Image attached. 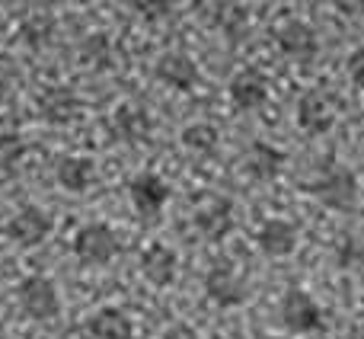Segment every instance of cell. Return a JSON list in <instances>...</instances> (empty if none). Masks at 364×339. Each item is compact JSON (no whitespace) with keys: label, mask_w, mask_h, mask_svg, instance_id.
<instances>
[{"label":"cell","mask_w":364,"mask_h":339,"mask_svg":"<svg viewBox=\"0 0 364 339\" xmlns=\"http://www.w3.org/2000/svg\"><path fill=\"white\" fill-rule=\"evenodd\" d=\"M58 182H61V189H68L74 195L87 192L96 182V164L90 157H64L58 164Z\"/></svg>","instance_id":"obj_19"},{"label":"cell","mask_w":364,"mask_h":339,"mask_svg":"<svg viewBox=\"0 0 364 339\" xmlns=\"http://www.w3.org/2000/svg\"><path fill=\"white\" fill-rule=\"evenodd\" d=\"M154 132V119L144 106H134V103H125V106L115 109L112 115V135L125 145H144Z\"/></svg>","instance_id":"obj_12"},{"label":"cell","mask_w":364,"mask_h":339,"mask_svg":"<svg viewBox=\"0 0 364 339\" xmlns=\"http://www.w3.org/2000/svg\"><path fill=\"white\" fill-rule=\"evenodd\" d=\"M48 36H51V23L48 19H29V23L23 26V42L26 45H32V48H42L45 42H48Z\"/></svg>","instance_id":"obj_24"},{"label":"cell","mask_w":364,"mask_h":339,"mask_svg":"<svg viewBox=\"0 0 364 339\" xmlns=\"http://www.w3.org/2000/svg\"><path fill=\"white\" fill-rule=\"evenodd\" d=\"M352 339H364V317L358 323H355V330H352Z\"/></svg>","instance_id":"obj_28"},{"label":"cell","mask_w":364,"mask_h":339,"mask_svg":"<svg viewBox=\"0 0 364 339\" xmlns=\"http://www.w3.org/2000/svg\"><path fill=\"white\" fill-rule=\"evenodd\" d=\"M218 141H220V135L211 122H192V125L182 128V145L192 154H201V157L218 151Z\"/></svg>","instance_id":"obj_20"},{"label":"cell","mask_w":364,"mask_h":339,"mask_svg":"<svg viewBox=\"0 0 364 339\" xmlns=\"http://www.w3.org/2000/svg\"><path fill=\"white\" fill-rule=\"evenodd\" d=\"M205 295L211 298L218 308H240V304H246V298H250V285L233 269V263L220 259L205 276Z\"/></svg>","instance_id":"obj_6"},{"label":"cell","mask_w":364,"mask_h":339,"mask_svg":"<svg viewBox=\"0 0 364 339\" xmlns=\"http://www.w3.org/2000/svg\"><path fill=\"white\" fill-rule=\"evenodd\" d=\"M38 109H42V119L51 125H70L80 115V100L70 87H48L38 96Z\"/></svg>","instance_id":"obj_16"},{"label":"cell","mask_w":364,"mask_h":339,"mask_svg":"<svg viewBox=\"0 0 364 339\" xmlns=\"http://www.w3.org/2000/svg\"><path fill=\"white\" fill-rule=\"evenodd\" d=\"M297 240H301L297 224H291V221H284V218H269L256 234L259 250H262L265 256H272V259L291 256V253L297 250Z\"/></svg>","instance_id":"obj_11"},{"label":"cell","mask_w":364,"mask_h":339,"mask_svg":"<svg viewBox=\"0 0 364 339\" xmlns=\"http://www.w3.org/2000/svg\"><path fill=\"white\" fill-rule=\"evenodd\" d=\"M132 10L147 23H160V19L170 16L173 0H132Z\"/></svg>","instance_id":"obj_23"},{"label":"cell","mask_w":364,"mask_h":339,"mask_svg":"<svg viewBox=\"0 0 364 339\" xmlns=\"http://www.w3.org/2000/svg\"><path fill=\"white\" fill-rule=\"evenodd\" d=\"M275 42H278V51L297 64H310V61H316V55H320V36H316L314 26L301 23V19L284 23L282 29H278Z\"/></svg>","instance_id":"obj_7"},{"label":"cell","mask_w":364,"mask_h":339,"mask_svg":"<svg viewBox=\"0 0 364 339\" xmlns=\"http://www.w3.org/2000/svg\"><path fill=\"white\" fill-rule=\"evenodd\" d=\"M284 167V151H278L269 141H252L243 154V170L250 179L256 182H272Z\"/></svg>","instance_id":"obj_15"},{"label":"cell","mask_w":364,"mask_h":339,"mask_svg":"<svg viewBox=\"0 0 364 339\" xmlns=\"http://www.w3.org/2000/svg\"><path fill=\"white\" fill-rule=\"evenodd\" d=\"M310 195L333 212H352L358 205V179L346 167H329L310 182Z\"/></svg>","instance_id":"obj_1"},{"label":"cell","mask_w":364,"mask_h":339,"mask_svg":"<svg viewBox=\"0 0 364 339\" xmlns=\"http://www.w3.org/2000/svg\"><path fill=\"white\" fill-rule=\"evenodd\" d=\"M218 26L230 42H240V38L250 32V16H246L243 6L227 4V6H220V13H218Z\"/></svg>","instance_id":"obj_22"},{"label":"cell","mask_w":364,"mask_h":339,"mask_svg":"<svg viewBox=\"0 0 364 339\" xmlns=\"http://www.w3.org/2000/svg\"><path fill=\"white\" fill-rule=\"evenodd\" d=\"M74 256L80 259L83 266H109L115 256H119V237L109 224L102 221H93V224H83L80 231L74 234Z\"/></svg>","instance_id":"obj_3"},{"label":"cell","mask_w":364,"mask_h":339,"mask_svg":"<svg viewBox=\"0 0 364 339\" xmlns=\"http://www.w3.org/2000/svg\"><path fill=\"white\" fill-rule=\"evenodd\" d=\"M19 308L32 320H51L61 314V295H58L55 282L45 276H26L16 288Z\"/></svg>","instance_id":"obj_5"},{"label":"cell","mask_w":364,"mask_h":339,"mask_svg":"<svg viewBox=\"0 0 364 339\" xmlns=\"http://www.w3.org/2000/svg\"><path fill=\"white\" fill-rule=\"evenodd\" d=\"M87 333L93 339H132L134 336V323H132V317H128L125 311L100 308L87 320Z\"/></svg>","instance_id":"obj_18"},{"label":"cell","mask_w":364,"mask_h":339,"mask_svg":"<svg viewBox=\"0 0 364 339\" xmlns=\"http://www.w3.org/2000/svg\"><path fill=\"white\" fill-rule=\"evenodd\" d=\"M346 71H348V77H352L355 87L364 90V48H358V51H352V55H348Z\"/></svg>","instance_id":"obj_25"},{"label":"cell","mask_w":364,"mask_h":339,"mask_svg":"<svg viewBox=\"0 0 364 339\" xmlns=\"http://www.w3.org/2000/svg\"><path fill=\"white\" fill-rule=\"evenodd\" d=\"M329 4L342 16H364V0H329Z\"/></svg>","instance_id":"obj_26"},{"label":"cell","mask_w":364,"mask_h":339,"mask_svg":"<svg viewBox=\"0 0 364 339\" xmlns=\"http://www.w3.org/2000/svg\"><path fill=\"white\" fill-rule=\"evenodd\" d=\"M80 61L96 71H106L109 64H112V42H109L102 32H93V36L80 45Z\"/></svg>","instance_id":"obj_21"},{"label":"cell","mask_w":364,"mask_h":339,"mask_svg":"<svg viewBox=\"0 0 364 339\" xmlns=\"http://www.w3.org/2000/svg\"><path fill=\"white\" fill-rule=\"evenodd\" d=\"M51 231H55V221H51V214L42 212V208H36V205L16 212L10 218V224H6V237H10L16 246H23V250L45 244Z\"/></svg>","instance_id":"obj_8"},{"label":"cell","mask_w":364,"mask_h":339,"mask_svg":"<svg viewBox=\"0 0 364 339\" xmlns=\"http://www.w3.org/2000/svg\"><path fill=\"white\" fill-rule=\"evenodd\" d=\"M128 195H132V205L138 214L154 218V214L164 212V205L170 202V186L166 179H160L157 173H138L128 182Z\"/></svg>","instance_id":"obj_10"},{"label":"cell","mask_w":364,"mask_h":339,"mask_svg":"<svg viewBox=\"0 0 364 339\" xmlns=\"http://www.w3.org/2000/svg\"><path fill=\"white\" fill-rule=\"evenodd\" d=\"M339 115V100L326 87H314L297 100V125L307 135H326L336 125Z\"/></svg>","instance_id":"obj_4"},{"label":"cell","mask_w":364,"mask_h":339,"mask_svg":"<svg viewBox=\"0 0 364 339\" xmlns=\"http://www.w3.org/2000/svg\"><path fill=\"white\" fill-rule=\"evenodd\" d=\"M77 4H93V0H77Z\"/></svg>","instance_id":"obj_30"},{"label":"cell","mask_w":364,"mask_h":339,"mask_svg":"<svg viewBox=\"0 0 364 339\" xmlns=\"http://www.w3.org/2000/svg\"><path fill=\"white\" fill-rule=\"evenodd\" d=\"M227 93H230V103L240 113H256L269 103V77L256 68H243L240 74H233Z\"/></svg>","instance_id":"obj_9"},{"label":"cell","mask_w":364,"mask_h":339,"mask_svg":"<svg viewBox=\"0 0 364 339\" xmlns=\"http://www.w3.org/2000/svg\"><path fill=\"white\" fill-rule=\"evenodd\" d=\"M195 227H198V234L205 240H211V244L224 240L227 234L233 231V205L227 199H208L205 205H198V212H195Z\"/></svg>","instance_id":"obj_14"},{"label":"cell","mask_w":364,"mask_h":339,"mask_svg":"<svg viewBox=\"0 0 364 339\" xmlns=\"http://www.w3.org/2000/svg\"><path fill=\"white\" fill-rule=\"evenodd\" d=\"M176 266H179L176 253L164 244H151L144 253H141V276H144L151 285H157V288L173 285V278H176Z\"/></svg>","instance_id":"obj_17"},{"label":"cell","mask_w":364,"mask_h":339,"mask_svg":"<svg viewBox=\"0 0 364 339\" xmlns=\"http://www.w3.org/2000/svg\"><path fill=\"white\" fill-rule=\"evenodd\" d=\"M278 320H282V327L288 330V333H320L323 327H326V320H323V311L320 304L314 301V295H307L304 288H288L282 298V304H278Z\"/></svg>","instance_id":"obj_2"},{"label":"cell","mask_w":364,"mask_h":339,"mask_svg":"<svg viewBox=\"0 0 364 339\" xmlns=\"http://www.w3.org/2000/svg\"><path fill=\"white\" fill-rule=\"evenodd\" d=\"M164 339H198V333H195L188 323H173V327L164 333Z\"/></svg>","instance_id":"obj_27"},{"label":"cell","mask_w":364,"mask_h":339,"mask_svg":"<svg viewBox=\"0 0 364 339\" xmlns=\"http://www.w3.org/2000/svg\"><path fill=\"white\" fill-rule=\"evenodd\" d=\"M4 100H6V83L0 80V106H4Z\"/></svg>","instance_id":"obj_29"},{"label":"cell","mask_w":364,"mask_h":339,"mask_svg":"<svg viewBox=\"0 0 364 339\" xmlns=\"http://www.w3.org/2000/svg\"><path fill=\"white\" fill-rule=\"evenodd\" d=\"M154 74H157L160 83H166L170 90H179V93H188L201 77L198 64H195L188 55H182V51H166V55L157 61Z\"/></svg>","instance_id":"obj_13"}]
</instances>
